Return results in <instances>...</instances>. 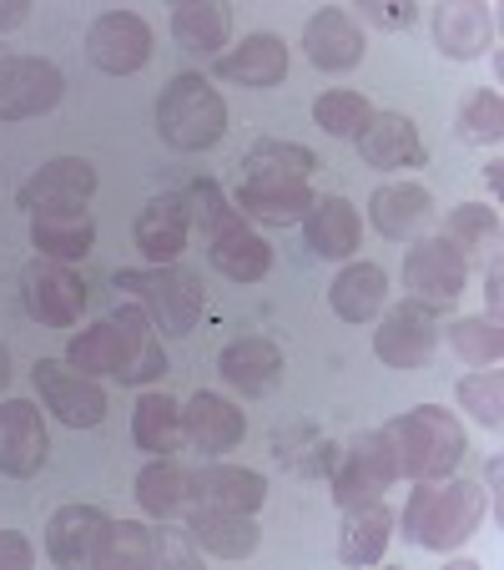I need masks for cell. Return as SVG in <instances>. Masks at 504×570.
<instances>
[{
	"instance_id": "1",
	"label": "cell",
	"mask_w": 504,
	"mask_h": 570,
	"mask_svg": "<svg viewBox=\"0 0 504 570\" xmlns=\"http://www.w3.org/2000/svg\"><path fill=\"white\" fill-rule=\"evenodd\" d=\"M66 364L87 379H121V384H151L167 374V354H161L157 323L147 318L137 298L121 303L111 318L91 323L66 344Z\"/></svg>"
},
{
	"instance_id": "2",
	"label": "cell",
	"mask_w": 504,
	"mask_h": 570,
	"mask_svg": "<svg viewBox=\"0 0 504 570\" xmlns=\"http://www.w3.org/2000/svg\"><path fill=\"white\" fill-rule=\"evenodd\" d=\"M484 510H490V490L474 480H414L404 500V515H394L404 525V540L418 550H434V556H449V550L470 546L484 525Z\"/></svg>"
},
{
	"instance_id": "3",
	"label": "cell",
	"mask_w": 504,
	"mask_h": 570,
	"mask_svg": "<svg viewBox=\"0 0 504 570\" xmlns=\"http://www.w3.org/2000/svg\"><path fill=\"white\" fill-rule=\"evenodd\" d=\"M187 197H192V223H202V237H207V263H213L227 283H263L273 273L268 237L253 233V227L243 223L233 197H227L213 177L192 183Z\"/></svg>"
},
{
	"instance_id": "4",
	"label": "cell",
	"mask_w": 504,
	"mask_h": 570,
	"mask_svg": "<svg viewBox=\"0 0 504 570\" xmlns=\"http://www.w3.org/2000/svg\"><path fill=\"white\" fill-rule=\"evenodd\" d=\"M384 440L394 450L398 480H444V474L459 470L464 450H470L464 424L444 404H414V410H404L398 420L384 424Z\"/></svg>"
},
{
	"instance_id": "5",
	"label": "cell",
	"mask_w": 504,
	"mask_h": 570,
	"mask_svg": "<svg viewBox=\"0 0 504 570\" xmlns=\"http://www.w3.org/2000/svg\"><path fill=\"white\" fill-rule=\"evenodd\" d=\"M117 283L121 293L147 308V318L157 323L161 338H187L197 328L207 308V288H202V273L187 268V263H157V268H117Z\"/></svg>"
},
{
	"instance_id": "6",
	"label": "cell",
	"mask_w": 504,
	"mask_h": 570,
	"mask_svg": "<svg viewBox=\"0 0 504 570\" xmlns=\"http://www.w3.org/2000/svg\"><path fill=\"white\" fill-rule=\"evenodd\" d=\"M157 137L172 151H207L227 137V101L202 71H177L157 97Z\"/></svg>"
},
{
	"instance_id": "7",
	"label": "cell",
	"mask_w": 504,
	"mask_h": 570,
	"mask_svg": "<svg viewBox=\"0 0 504 570\" xmlns=\"http://www.w3.org/2000/svg\"><path fill=\"white\" fill-rule=\"evenodd\" d=\"M394 484H398V470H394V450H388L384 430L354 434L348 450H338V464L328 470V490H333V505L338 510L384 500Z\"/></svg>"
},
{
	"instance_id": "8",
	"label": "cell",
	"mask_w": 504,
	"mask_h": 570,
	"mask_svg": "<svg viewBox=\"0 0 504 570\" xmlns=\"http://www.w3.org/2000/svg\"><path fill=\"white\" fill-rule=\"evenodd\" d=\"M439 313L444 308H429V303H418V298H404V303L378 313V328H374L378 364L398 368V374H414V368L429 364L439 338H444Z\"/></svg>"
},
{
	"instance_id": "9",
	"label": "cell",
	"mask_w": 504,
	"mask_h": 570,
	"mask_svg": "<svg viewBox=\"0 0 504 570\" xmlns=\"http://www.w3.org/2000/svg\"><path fill=\"white\" fill-rule=\"evenodd\" d=\"M404 288L408 298L429 303V308H449L470 288V258L454 243H444L439 233L414 237L404 253Z\"/></svg>"
},
{
	"instance_id": "10",
	"label": "cell",
	"mask_w": 504,
	"mask_h": 570,
	"mask_svg": "<svg viewBox=\"0 0 504 570\" xmlns=\"http://www.w3.org/2000/svg\"><path fill=\"white\" fill-rule=\"evenodd\" d=\"M31 384L41 394V404L51 410V420H61L66 430H97L107 420V389L97 379L76 374L66 358H36Z\"/></svg>"
},
{
	"instance_id": "11",
	"label": "cell",
	"mask_w": 504,
	"mask_h": 570,
	"mask_svg": "<svg viewBox=\"0 0 504 570\" xmlns=\"http://www.w3.org/2000/svg\"><path fill=\"white\" fill-rule=\"evenodd\" d=\"M21 303L41 328H76L87 313V283L71 273V263L31 258L21 268Z\"/></svg>"
},
{
	"instance_id": "12",
	"label": "cell",
	"mask_w": 504,
	"mask_h": 570,
	"mask_svg": "<svg viewBox=\"0 0 504 570\" xmlns=\"http://www.w3.org/2000/svg\"><path fill=\"white\" fill-rule=\"evenodd\" d=\"M87 61L107 76H131L151 61V26L137 11H101L87 31Z\"/></svg>"
},
{
	"instance_id": "13",
	"label": "cell",
	"mask_w": 504,
	"mask_h": 570,
	"mask_svg": "<svg viewBox=\"0 0 504 570\" xmlns=\"http://www.w3.org/2000/svg\"><path fill=\"white\" fill-rule=\"evenodd\" d=\"M187 237H192V197L187 193H161L131 223V243L137 253L157 268V263H177L187 253Z\"/></svg>"
},
{
	"instance_id": "14",
	"label": "cell",
	"mask_w": 504,
	"mask_h": 570,
	"mask_svg": "<svg viewBox=\"0 0 504 570\" xmlns=\"http://www.w3.org/2000/svg\"><path fill=\"white\" fill-rule=\"evenodd\" d=\"M51 460V434L31 399H6L0 404V474L31 480Z\"/></svg>"
},
{
	"instance_id": "15",
	"label": "cell",
	"mask_w": 504,
	"mask_h": 570,
	"mask_svg": "<svg viewBox=\"0 0 504 570\" xmlns=\"http://www.w3.org/2000/svg\"><path fill=\"white\" fill-rule=\"evenodd\" d=\"M303 56L328 76L354 71V66H364V56H368V36L348 11L323 6V11H313L308 26H303Z\"/></svg>"
},
{
	"instance_id": "16",
	"label": "cell",
	"mask_w": 504,
	"mask_h": 570,
	"mask_svg": "<svg viewBox=\"0 0 504 570\" xmlns=\"http://www.w3.org/2000/svg\"><path fill=\"white\" fill-rule=\"evenodd\" d=\"M213 71H217V81H227V87L273 91V87H283V76H288V41L273 31H253V36H243L233 51L217 56Z\"/></svg>"
},
{
	"instance_id": "17",
	"label": "cell",
	"mask_w": 504,
	"mask_h": 570,
	"mask_svg": "<svg viewBox=\"0 0 504 570\" xmlns=\"http://www.w3.org/2000/svg\"><path fill=\"white\" fill-rule=\"evenodd\" d=\"M358 157L374 173H414V167L429 161V147L418 137L414 117H404V111H374L368 127L358 131Z\"/></svg>"
},
{
	"instance_id": "18",
	"label": "cell",
	"mask_w": 504,
	"mask_h": 570,
	"mask_svg": "<svg viewBox=\"0 0 504 570\" xmlns=\"http://www.w3.org/2000/svg\"><path fill=\"white\" fill-rule=\"evenodd\" d=\"M247 434V414L237 410L233 399L213 394V389H197L182 404V440L192 444L202 460H223L227 450H237Z\"/></svg>"
},
{
	"instance_id": "19",
	"label": "cell",
	"mask_w": 504,
	"mask_h": 570,
	"mask_svg": "<svg viewBox=\"0 0 504 570\" xmlns=\"http://www.w3.org/2000/svg\"><path fill=\"white\" fill-rule=\"evenodd\" d=\"M31 248L36 258L56 263H81L97 248V217L87 203H66V207H36L31 213Z\"/></svg>"
},
{
	"instance_id": "20",
	"label": "cell",
	"mask_w": 504,
	"mask_h": 570,
	"mask_svg": "<svg viewBox=\"0 0 504 570\" xmlns=\"http://www.w3.org/2000/svg\"><path fill=\"white\" fill-rule=\"evenodd\" d=\"M313 187L308 183H283V177H237L233 207L243 213V223L258 227H293L308 217L313 207Z\"/></svg>"
},
{
	"instance_id": "21",
	"label": "cell",
	"mask_w": 504,
	"mask_h": 570,
	"mask_svg": "<svg viewBox=\"0 0 504 570\" xmlns=\"http://www.w3.org/2000/svg\"><path fill=\"white\" fill-rule=\"evenodd\" d=\"M66 76L56 71V61L46 56H16L0 87V121H26V117H46L61 101Z\"/></svg>"
},
{
	"instance_id": "22",
	"label": "cell",
	"mask_w": 504,
	"mask_h": 570,
	"mask_svg": "<svg viewBox=\"0 0 504 570\" xmlns=\"http://www.w3.org/2000/svg\"><path fill=\"white\" fill-rule=\"evenodd\" d=\"M283 348L263 334H247V338H233V344L217 354V374H223L227 389H237L243 399H263L283 384Z\"/></svg>"
},
{
	"instance_id": "23",
	"label": "cell",
	"mask_w": 504,
	"mask_h": 570,
	"mask_svg": "<svg viewBox=\"0 0 504 570\" xmlns=\"http://www.w3.org/2000/svg\"><path fill=\"white\" fill-rule=\"evenodd\" d=\"M187 535L213 560H247L263 546L258 520L243 515V510H217V505H187Z\"/></svg>"
},
{
	"instance_id": "24",
	"label": "cell",
	"mask_w": 504,
	"mask_h": 570,
	"mask_svg": "<svg viewBox=\"0 0 504 570\" xmlns=\"http://www.w3.org/2000/svg\"><path fill=\"white\" fill-rule=\"evenodd\" d=\"M97 193V167L87 157H51L36 167L21 187H16V207L36 213V207H66V203H91Z\"/></svg>"
},
{
	"instance_id": "25",
	"label": "cell",
	"mask_w": 504,
	"mask_h": 570,
	"mask_svg": "<svg viewBox=\"0 0 504 570\" xmlns=\"http://www.w3.org/2000/svg\"><path fill=\"white\" fill-rule=\"evenodd\" d=\"M429 217H434V193L424 183H408V177L374 187V197H368V223L388 243H414L429 227Z\"/></svg>"
},
{
	"instance_id": "26",
	"label": "cell",
	"mask_w": 504,
	"mask_h": 570,
	"mask_svg": "<svg viewBox=\"0 0 504 570\" xmlns=\"http://www.w3.org/2000/svg\"><path fill=\"white\" fill-rule=\"evenodd\" d=\"M434 46L449 61H480L494 51V16L480 0H444L434 6Z\"/></svg>"
},
{
	"instance_id": "27",
	"label": "cell",
	"mask_w": 504,
	"mask_h": 570,
	"mask_svg": "<svg viewBox=\"0 0 504 570\" xmlns=\"http://www.w3.org/2000/svg\"><path fill=\"white\" fill-rule=\"evenodd\" d=\"M303 237H308V248L328 263L354 258L358 237H364V217H358V207L348 203V197L323 193V197H313L308 217H303Z\"/></svg>"
},
{
	"instance_id": "28",
	"label": "cell",
	"mask_w": 504,
	"mask_h": 570,
	"mask_svg": "<svg viewBox=\"0 0 504 570\" xmlns=\"http://www.w3.org/2000/svg\"><path fill=\"white\" fill-rule=\"evenodd\" d=\"M268 500V480L247 464H197L192 470V505H217V510H243L258 515Z\"/></svg>"
},
{
	"instance_id": "29",
	"label": "cell",
	"mask_w": 504,
	"mask_h": 570,
	"mask_svg": "<svg viewBox=\"0 0 504 570\" xmlns=\"http://www.w3.org/2000/svg\"><path fill=\"white\" fill-rule=\"evenodd\" d=\"M268 450L283 470L303 474V480H328V470L338 464V444H333L313 420H278L273 424Z\"/></svg>"
},
{
	"instance_id": "30",
	"label": "cell",
	"mask_w": 504,
	"mask_h": 570,
	"mask_svg": "<svg viewBox=\"0 0 504 570\" xmlns=\"http://www.w3.org/2000/svg\"><path fill=\"white\" fill-rule=\"evenodd\" d=\"M167 31L187 56H213L217 61L223 46L233 41V6L227 0H177Z\"/></svg>"
},
{
	"instance_id": "31",
	"label": "cell",
	"mask_w": 504,
	"mask_h": 570,
	"mask_svg": "<svg viewBox=\"0 0 504 570\" xmlns=\"http://www.w3.org/2000/svg\"><path fill=\"white\" fill-rule=\"evenodd\" d=\"M101 525H107L101 505H61L46 520V560L66 570L91 566V546H97Z\"/></svg>"
},
{
	"instance_id": "32",
	"label": "cell",
	"mask_w": 504,
	"mask_h": 570,
	"mask_svg": "<svg viewBox=\"0 0 504 570\" xmlns=\"http://www.w3.org/2000/svg\"><path fill=\"white\" fill-rule=\"evenodd\" d=\"M398 520L384 500H368V505H348L344 525H338V560L344 566H378L394 540Z\"/></svg>"
},
{
	"instance_id": "33",
	"label": "cell",
	"mask_w": 504,
	"mask_h": 570,
	"mask_svg": "<svg viewBox=\"0 0 504 570\" xmlns=\"http://www.w3.org/2000/svg\"><path fill=\"white\" fill-rule=\"evenodd\" d=\"M328 308L344 323H374L388 308V273L378 263H348L328 283Z\"/></svg>"
},
{
	"instance_id": "34",
	"label": "cell",
	"mask_w": 504,
	"mask_h": 570,
	"mask_svg": "<svg viewBox=\"0 0 504 570\" xmlns=\"http://www.w3.org/2000/svg\"><path fill=\"white\" fill-rule=\"evenodd\" d=\"M137 505L151 520H177L192 505V470L172 460V454H157L147 470L137 474Z\"/></svg>"
},
{
	"instance_id": "35",
	"label": "cell",
	"mask_w": 504,
	"mask_h": 570,
	"mask_svg": "<svg viewBox=\"0 0 504 570\" xmlns=\"http://www.w3.org/2000/svg\"><path fill=\"white\" fill-rule=\"evenodd\" d=\"M131 444L141 454H177L182 450V404L172 394H141L131 410Z\"/></svg>"
},
{
	"instance_id": "36",
	"label": "cell",
	"mask_w": 504,
	"mask_h": 570,
	"mask_svg": "<svg viewBox=\"0 0 504 570\" xmlns=\"http://www.w3.org/2000/svg\"><path fill=\"white\" fill-rule=\"evenodd\" d=\"M323 161L313 147L303 141H283V137H263L243 151L237 161V177H283V183H308Z\"/></svg>"
},
{
	"instance_id": "37",
	"label": "cell",
	"mask_w": 504,
	"mask_h": 570,
	"mask_svg": "<svg viewBox=\"0 0 504 570\" xmlns=\"http://www.w3.org/2000/svg\"><path fill=\"white\" fill-rule=\"evenodd\" d=\"M91 566L97 570H151L157 550H151V525L141 520H111L101 525L97 546H91Z\"/></svg>"
},
{
	"instance_id": "38",
	"label": "cell",
	"mask_w": 504,
	"mask_h": 570,
	"mask_svg": "<svg viewBox=\"0 0 504 570\" xmlns=\"http://www.w3.org/2000/svg\"><path fill=\"white\" fill-rule=\"evenodd\" d=\"M444 243H454V248L474 263H484V253L500 248V207L494 203H459L449 217H444Z\"/></svg>"
},
{
	"instance_id": "39",
	"label": "cell",
	"mask_w": 504,
	"mask_h": 570,
	"mask_svg": "<svg viewBox=\"0 0 504 570\" xmlns=\"http://www.w3.org/2000/svg\"><path fill=\"white\" fill-rule=\"evenodd\" d=\"M444 338H449V348L470 368H494L500 364V354H504L500 318H484V313H474V318H454L449 328H444Z\"/></svg>"
},
{
	"instance_id": "40",
	"label": "cell",
	"mask_w": 504,
	"mask_h": 570,
	"mask_svg": "<svg viewBox=\"0 0 504 570\" xmlns=\"http://www.w3.org/2000/svg\"><path fill=\"white\" fill-rule=\"evenodd\" d=\"M454 131H459V141H470V147H500L504 137V97L494 87H480L464 97L459 117H454Z\"/></svg>"
},
{
	"instance_id": "41",
	"label": "cell",
	"mask_w": 504,
	"mask_h": 570,
	"mask_svg": "<svg viewBox=\"0 0 504 570\" xmlns=\"http://www.w3.org/2000/svg\"><path fill=\"white\" fill-rule=\"evenodd\" d=\"M368 117H374V101L364 97V91H323L318 101H313V121H318L328 137H344V141H358V131L368 127Z\"/></svg>"
},
{
	"instance_id": "42",
	"label": "cell",
	"mask_w": 504,
	"mask_h": 570,
	"mask_svg": "<svg viewBox=\"0 0 504 570\" xmlns=\"http://www.w3.org/2000/svg\"><path fill=\"white\" fill-rule=\"evenodd\" d=\"M454 399H459V410H470L484 430H500L504 424V374L500 368H474V374H464Z\"/></svg>"
},
{
	"instance_id": "43",
	"label": "cell",
	"mask_w": 504,
	"mask_h": 570,
	"mask_svg": "<svg viewBox=\"0 0 504 570\" xmlns=\"http://www.w3.org/2000/svg\"><path fill=\"white\" fill-rule=\"evenodd\" d=\"M151 550H157V566H172V570L202 566V550L192 546L187 525H172V520H157V530H151Z\"/></svg>"
},
{
	"instance_id": "44",
	"label": "cell",
	"mask_w": 504,
	"mask_h": 570,
	"mask_svg": "<svg viewBox=\"0 0 504 570\" xmlns=\"http://www.w3.org/2000/svg\"><path fill=\"white\" fill-rule=\"evenodd\" d=\"M358 16L378 31H408L418 21V6L414 0H358Z\"/></svg>"
},
{
	"instance_id": "45",
	"label": "cell",
	"mask_w": 504,
	"mask_h": 570,
	"mask_svg": "<svg viewBox=\"0 0 504 570\" xmlns=\"http://www.w3.org/2000/svg\"><path fill=\"white\" fill-rule=\"evenodd\" d=\"M36 566V546L21 530H0V570H31Z\"/></svg>"
},
{
	"instance_id": "46",
	"label": "cell",
	"mask_w": 504,
	"mask_h": 570,
	"mask_svg": "<svg viewBox=\"0 0 504 570\" xmlns=\"http://www.w3.org/2000/svg\"><path fill=\"white\" fill-rule=\"evenodd\" d=\"M26 21H31V0H0V36L21 31Z\"/></svg>"
},
{
	"instance_id": "47",
	"label": "cell",
	"mask_w": 504,
	"mask_h": 570,
	"mask_svg": "<svg viewBox=\"0 0 504 570\" xmlns=\"http://www.w3.org/2000/svg\"><path fill=\"white\" fill-rule=\"evenodd\" d=\"M484 293H490V318H500V303H504V273H500V263H490V278H484Z\"/></svg>"
},
{
	"instance_id": "48",
	"label": "cell",
	"mask_w": 504,
	"mask_h": 570,
	"mask_svg": "<svg viewBox=\"0 0 504 570\" xmlns=\"http://www.w3.org/2000/svg\"><path fill=\"white\" fill-rule=\"evenodd\" d=\"M484 480H490V510H500V480H504V460L494 454L490 470H484Z\"/></svg>"
},
{
	"instance_id": "49",
	"label": "cell",
	"mask_w": 504,
	"mask_h": 570,
	"mask_svg": "<svg viewBox=\"0 0 504 570\" xmlns=\"http://www.w3.org/2000/svg\"><path fill=\"white\" fill-rule=\"evenodd\" d=\"M484 177H490V187L500 193V183H504V161L500 157H490V167H484Z\"/></svg>"
},
{
	"instance_id": "50",
	"label": "cell",
	"mask_w": 504,
	"mask_h": 570,
	"mask_svg": "<svg viewBox=\"0 0 504 570\" xmlns=\"http://www.w3.org/2000/svg\"><path fill=\"white\" fill-rule=\"evenodd\" d=\"M6 384H11V348L0 344V389H6Z\"/></svg>"
},
{
	"instance_id": "51",
	"label": "cell",
	"mask_w": 504,
	"mask_h": 570,
	"mask_svg": "<svg viewBox=\"0 0 504 570\" xmlns=\"http://www.w3.org/2000/svg\"><path fill=\"white\" fill-rule=\"evenodd\" d=\"M11 61H16V51H6V46H0V87H6V71H11Z\"/></svg>"
}]
</instances>
